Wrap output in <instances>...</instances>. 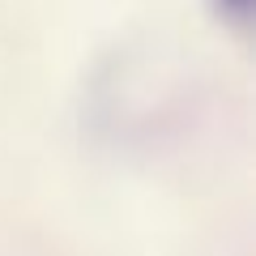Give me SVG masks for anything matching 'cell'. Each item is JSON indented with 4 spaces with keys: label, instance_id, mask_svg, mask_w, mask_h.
Returning <instances> with one entry per match:
<instances>
[{
    "label": "cell",
    "instance_id": "6da1fadb",
    "mask_svg": "<svg viewBox=\"0 0 256 256\" xmlns=\"http://www.w3.org/2000/svg\"><path fill=\"white\" fill-rule=\"evenodd\" d=\"M252 4H256V0H214V13H218L222 22L248 26V22H252Z\"/></svg>",
    "mask_w": 256,
    "mask_h": 256
}]
</instances>
